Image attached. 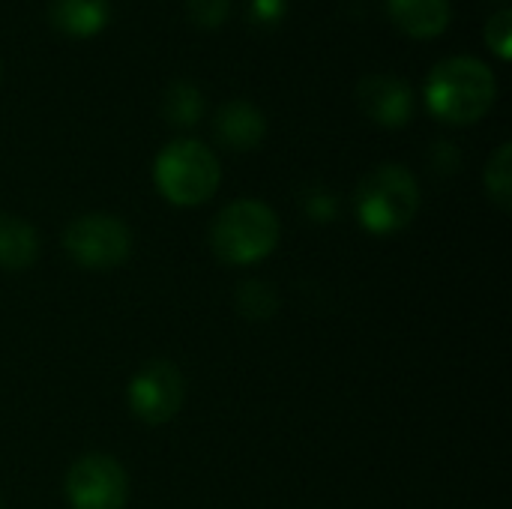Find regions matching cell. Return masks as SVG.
Returning a JSON list of instances; mask_svg holds the SVG:
<instances>
[{"instance_id":"4fadbf2b","label":"cell","mask_w":512,"mask_h":509,"mask_svg":"<svg viewBox=\"0 0 512 509\" xmlns=\"http://www.w3.org/2000/svg\"><path fill=\"white\" fill-rule=\"evenodd\" d=\"M162 111H165V120L174 123V126H192L198 123L201 111H204V96L198 93L195 84L189 81H174L162 99Z\"/></svg>"},{"instance_id":"ffe728a7","label":"cell","mask_w":512,"mask_h":509,"mask_svg":"<svg viewBox=\"0 0 512 509\" xmlns=\"http://www.w3.org/2000/svg\"><path fill=\"white\" fill-rule=\"evenodd\" d=\"M0 509H3V507H0Z\"/></svg>"},{"instance_id":"5b68a950","label":"cell","mask_w":512,"mask_h":509,"mask_svg":"<svg viewBox=\"0 0 512 509\" xmlns=\"http://www.w3.org/2000/svg\"><path fill=\"white\" fill-rule=\"evenodd\" d=\"M69 258L87 270H111L129 258L132 234L129 228L108 213H87L69 222L63 234Z\"/></svg>"},{"instance_id":"2e32d148","label":"cell","mask_w":512,"mask_h":509,"mask_svg":"<svg viewBox=\"0 0 512 509\" xmlns=\"http://www.w3.org/2000/svg\"><path fill=\"white\" fill-rule=\"evenodd\" d=\"M486 42L489 48L501 57L510 60L512 54V12L510 9H498L489 21H486Z\"/></svg>"},{"instance_id":"277c9868","label":"cell","mask_w":512,"mask_h":509,"mask_svg":"<svg viewBox=\"0 0 512 509\" xmlns=\"http://www.w3.org/2000/svg\"><path fill=\"white\" fill-rule=\"evenodd\" d=\"M156 186L177 207L204 204L219 189V159L210 147L192 138L171 141L156 159Z\"/></svg>"},{"instance_id":"30bf717a","label":"cell","mask_w":512,"mask_h":509,"mask_svg":"<svg viewBox=\"0 0 512 509\" xmlns=\"http://www.w3.org/2000/svg\"><path fill=\"white\" fill-rule=\"evenodd\" d=\"M450 0H390L393 21L414 39H432L450 24Z\"/></svg>"},{"instance_id":"9a60e30c","label":"cell","mask_w":512,"mask_h":509,"mask_svg":"<svg viewBox=\"0 0 512 509\" xmlns=\"http://www.w3.org/2000/svg\"><path fill=\"white\" fill-rule=\"evenodd\" d=\"M237 309L246 318H270L276 312V294L267 282H243L237 291Z\"/></svg>"},{"instance_id":"e0dca14e","label":"cell","mask_w":512,"mask_h":509,"mask_svg":"<svg viewBox=\"0 0 512 509\" xmlns=\"http://www.w3.org/2000/svg\"><path fill=\"white\" fill-rule=\"evenodd\" d=\"M228 6V0H186L192 21L201 27H219L228 18Z\"/></svg>"},{"instance_id":"52a82bcc","label":"cell","mask_w":512,"mask_h":509,"mask_svg":"<svg viewBox=\"0 0 512 509\" xmlns=\"http://www.w3.org/2000/svg\"><path fill=\"white\" fill-rule=\"evenodd\" d=\"M183 405V375L168 360H150L129 384V408L150 426L168 423Z\"/></svg>"},{"instance_id":"7c38bea8","label":"cell","mask_w":512,"mask_h":509,"mask_svg":"<svg viewBox=\"0 0 512 509\" xmlns=\"http://www.w3.org/2000/svg\"><path fill=\"white\" fill-rule=\"evenodd\" d=\"M39 255V237L21 216L0 213V267L24 270Z\"/></svg>"},{"instance_id":"8fae6325","label":"cell","mask_w":512,"mask_h":509,"mask_svg":"<svg viewBox=\"0 0 512 509\" xmlns=\"http://www.w3.org/2000/svg\"><path fill=\"white\" fill-rule=\"evenodd\" d=\"M108 0H51L48 18L66 36H93L108 21Z\"/></svg>"},{"instance_id":"7a4b0ae2","label":"cell","mask_w":512,"mask_h":509,"mask_svg":"<svg viewBox=\"0 0 512 509\" xmlns=\"http://www.w3.org/2000/svg\"><path fill=\"white\" fill-rule=\"evenodd\" d=\"M279 243V219L276 213L261 201H234L228 204L213 228H210V246L219 261L225 264H252L267 258Z\"/></svg>"},{"instance_id":"5bb4252c","label":"cell","mask_w":512,"mask_h":509,"mask_svg":"<svg viewBox=\"0 0 512 509\" xmlns=\"http://www.w3.org/2000/svg\"><path fill=\"white\" fill-rule=\"evenodd\" d=\"M486 189H489V198L501 207V210H510L512 204V147L510 144H501L495 150V156L489 159L486 165Z\"/></svg>"},{"instance_id":"3957f363","label":"cell","mask_w":512,"mask_h":509,"mask_svg":"<svg viewBox=\"0 0 512 509\" xmlns=\"http://www.w3.org/2000/svg\"><path fill=\"white\" fill-rule=\"evenodd\" d=\"M420 210V186L405 165H378L357 186V216L375 234L411 225Z\"/></svg>"},{"instance_id":"d6986e66","label":"cell","mask_w":512,"mask_h":509,"mask_svg":"<svg viewBox=\"0 0 512 509\" xmlns=\"http://www.w3.org/2000/svg\"><path fill=\"white\" fill-rule=\"evenodd\" d=\"M0 75H3V66H0Z\"/></svg>"},{"instance_id":"9c48e42d","label":"cell","mask_w":512,"mask_h":509,"mask_svg":"<svg viewBox=\"0 0 512 509\" xmlns=\"http://www.w3.org/2000/svg\"><path fill=\"white\" fill-rule=\"evenodd\" d=\"M267 132V123H264V114L252 105V102H243V99H234L228 105L219 108L216 114V138L234 150H252L261 144Z\"/></svg>"},{"instance_id":"8992f818","label":"cell","mask_w":512,"mask_h":509,"mask_svg":"<svg viewBox=\"0 0 512 509\" xmlns=\"http://www.w3.org/2000/svg\"><path fill=\"white\" fill-rule=\"evenodd\" d=\"M66 498L72 509H123L129 498L126 471L111 456H81L66 474Z\"/></svg>"},{"instance_id":"ba28073f","label":"cell","mask_w":512,"mask_h":509,"mask_svg":"<svg viewBox=\"0 0 512 509\" xmlns=\"http://www.w3.org/2000/svg\"><path fill=\"white\" fill-rule=\"evenodd\" d=\"M360 108L381 126H405L414 114V93L396 75H369L357 84Z\"/></svg>"},{"instance_id":"ac0fdd59","label":"cell","mask_w":512,"mask_h":509,"mask_svg":"<svg viewBox=\"0 0 512 509\" xmlns=\"http://www.w3.org/2000/svg\"><path fill=\"white\" fill-rule=\"evenodd\" d=\"M282 12H285V0H252V15L258 21L273 24V21L282 18Z\"/></svg>"},{"instance_id":"6da1fadb","label":"cell","mask_w":512,"mask_h":509,"mask_svg":"<svg viewBox=\"0 0 512 509\" xmlns=\"http://www.w3.org/2000/svg\"><path fill=\"white\" fill-rule=\"evenodd\" d=\"M495 72L477 57H447L426 81L429 108L447 123H474L495 102Z\"/></svg>"}]
</instances>
